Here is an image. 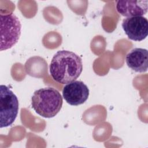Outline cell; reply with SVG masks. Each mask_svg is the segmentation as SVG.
Segmentation results:
<instances>
[{
  "mask_svg": "<svg viewBox=\"0 0 148 148\" xmlns=\"http://www.w3.org/2000/svg\"><path fill=\"white\" fill-rule=\"evenodd\" d=\"M1 20V51L14 46L18 41L21 24L18 18L13 13L0 14Z\"/></svg>",
  "mask_w": 148,
  "mask_h": 148,
  "instance_id": "3957f363",
  "label": "cell"
},
{
  "mask_svg": "<svg viewBox=\"0 0 148 148\" xmlns=\"http://www.w3.org/2000/svg\"><path fill=\"white\" fill-rule=\"evenodd\" d=\"M0 127L11 125L16 120L18 112V101L17 96L6 86L0 87Z\"/></svg>",
  "mask_w": 148,
  "mask_h": 148,
  "instance_id": "277c9868",
  "label": "cell"
},
{
  "mask_svg": "<svg viewBox=\"0 0 148 148\" xmlns=\"http://www.w3.org/2000/svg\"><path fill=\"white\" fill-rule=\"evenodd\" d=\"M83 71L82 60L76 53L59 50L53 57L50 64L52 78L61 84H68L77 79Z\"/></svg>",
  "mask_w": 148,
  "mask_h": 148,
  "instance_id": "6da1fadb",
  "label": "cell"
},
{
  "mask_svg": "<svg viewBox=\"0 0 148 148\" xmlns=\"http://www.w3.org/2000/svg\"><path fill=\"white\" fill-rule=\"evenodd\" d=\"M148 1L124 0L117 1L116 8L121 15L127 17L142 16L147 12Z\"/></svg>",
  "mask_w": 148,
  "mask_h": 148,
  "instance_id": "52a82bcc",
  "label": "cell"
},
{
  "mask_svg": "<svg viewBox=\"0 0 148 148\" xmlns=\"http://www.w3.org/2000/svg\"><path fill=\"white\" fill-rule=\"evenodd\" d=\"M122 27L128 38L134 41H141L148 35V21L143 16L127 17L122 23Z\"/></svg>",
  "mask_w": 148,
  "mask_h": 148,
  "instance_id": "5b68a950",
  "label": "cell"
},
{
  "mask_svg": "<svg viewBox=\"0 0 148 148\" xmlns=\"http://www.w3.org/2000/svg\"><path fill=\"white\" fill-rule=\"evenodd\" d=\"M62 96L69 105H80L88 99L89 89L83 82L75 80L66 84L63 87Z\"/></svg>",
  "mask_w": 148,
  "mask_h": 148,
  "instance_id": "8992f818",
  "label": "cell"
},
{
  "mask_svg": "<svg viewBox=\"0 0 148 148\" xmlns=\"http://www.w3.org/2000/svg\"><path fill=\"white\" fill-rule=\"evenodd\" d=\"M127 66L136 72L143 73L147 71L148 51L146 49L134 48L126 56Z\"/></svg>",
  "mask_w": 148,
  "mask_h": 148,
  "instance_id": "ba28073f",
  "label": "cell"
},
{
  "mask_svg": "<svg viewBox=\"0 0 148 148\" xmlns=\"http://www.w3.org/2000/svg\"><path fill=\"white\" fill-rule=\"evenodd\" d=\"M62 97L53 87H45L36 90L31 98L32 108L42 117L51 118L57 115L62 106Z\"/></svg>",
  "mask_w": 148,
  "mask_h": 148,
  "instance_id": "7a4b0ae2",
  "label": "cell"
}]
</instances>
